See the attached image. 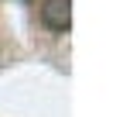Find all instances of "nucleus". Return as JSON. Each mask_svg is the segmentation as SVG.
I'll list each match as a JSON object with an SVG mask.
<instances>
[{
  "instance_id": "f257e3e1",
  "label": "nucleus",
  "mask_w": 123,
  "mask_h": 117,
  "mask_svg": "<svg viewBox=\"0 0 123 117\" xmlns=\"http://www.w3.org/2000/svg\"><path fill=\"white\" fill-rule=\"evenodd\" d=\"M41 24L55 35H65L72 28V0H44L41 10H38Z\"/></svg>"
}]
</instances>
